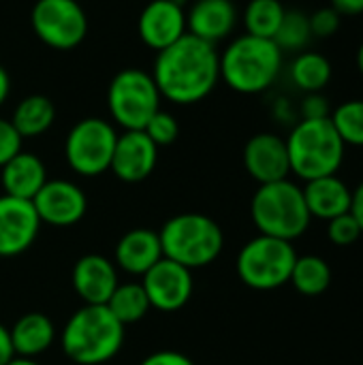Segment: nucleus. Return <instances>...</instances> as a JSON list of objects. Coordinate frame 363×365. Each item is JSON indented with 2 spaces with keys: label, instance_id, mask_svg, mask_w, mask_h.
Instances as JSON below:
<instances>
[{
  "label": "nucleus",
  "instance_id": "nucleus-1",
  "mask_svg": "<svg viewBox=\"0 0 363 365\" xmlns=\"http://www.w3.org/2000/svg\"><path fill=\"white\" fill-rule=\"evenodd\" d=\"M150 75L163 98L193 105L210 96L220 81V53L212 43L186 32L173 45L156 51Z\"/></svg>",
  "mask_w": 363,
  "mask_h": 365
},
{
  "label": "nucleus",
  "instance_id": "nucleus-2",
  "mask_svg": "<svg viewBox=\"0 0 363 365\" xmlns=\"http://www.w3.org/2000/svg\"><path fill=\"white\" fill-rule=\"evenodd\" d=\"M124 344V325L107 306H83L60 334L62 353L77 365H101L111 361Z\"/></svg>",
  "mask_w": 363,
  "mask_h": 365
},
{
  "label": "nucleus",
  "instance_id": "nucleus-3",
  "mask_svg": "<svg viewBox=\"0 0 363 365\" xmlns=\"http://www.w3.org/2000/svg\"><path fill=\"white\" fill-rule=\"evenodd\" d=\"M282 71V49L272 38L242 34L220 53V79L240 94L270 90Z\"/></svg>",
  "mask_w": 363,
  "mask_h": 365
},
{
  "label": "nucleus",
  "instance_id": "nucleus-4",
  "mask_svg": "<svg viewBox=\"0 0 363 365\" xmlns=\"http://www.w3.org/2000/svg\"><path fill=\"white\" fill-rule=\"evenodd\" d=\"M291 173L304 182L336 175L344 160V141L329 118L302 120L285 139Z\"/></svg>",
  "mask_w": 363,
  "mask_h": 365
},
{
  "label": "nucleus",
  "instance_id": "nucleus-5",
  "mask_svg": "<svg viewBox=\"0 0 363 365\" xmlns=\"http://www.w3.org/2000/svg\"><path fill=\"white\" fill-rule=\"evenodd\" d=\"M250 216L261 235L293 242L306 233L312 216L304 190L287 180L261 184L250 201Z\"/></svg>",
  "mask_w": 363,
  "mask_h": 365
},
{
  "label": "nucleus",
  "instance_id": "nucleus-6",
  "mask_svg": "<svg viewBox=\"0 0 363 365\" xmlns=\"http://www.w3.org/2000/svg\"><path fill=\"white\" fill-rule=\"evenodd\" d=\"M163 257L171 259L186 269H199L214 263L223 248V229L205 214L186 212L169 218L158 231Z\"/></svg>",
  "mask_w": 363,
  "mask_h": 365
},
{
  "label": "nucleus",
  "instance_id": "nucleus-7",
  "mask_svg": "<svg viewBox=\"0 0 363 365\" xmlns=\"http://www.w3.org/2000/svg\"><path fill=\"white\" fill-rule=\"evenodd\" d=\"M297 252L293 242L270 235H257L237 255V276L255 291H274L291 280Z\"/></svg>",
  "mask_w": 363,
  "mask_h": 365
},
{
  "label": "nucleus",
  "instance_id": "nucleus-8",
  "mask_svg": "<svg viewBox=\"0 0 363 365\" xmlns=\"http://www.w3.org/2000/svg\"><path fill=\"white\" fill-rule=\"evenodd\" d=\"M160 92L150 73L141 68L120 71L107 90V107L124 130H143L150 118L160 109Z\"/></svg>",
  "mask_w": 363,
  "mask_h": 365
},
{
  "label": "nucleus",
  "instance_id": "nucleus-9",
  "mask_svg": "<svg viewBox=\"0 0 363 365\" xmlns=\"http://www.w3.org/2000/svg\"><path fill=\"white\" fill-rule=\"evenodd\" d=\"M118 133L111 122L103 118H83L66 135L64 156L68 167L83 175L94 178L109 171Z\"/></svg>",
  "mask_w": 363,
  "mask_h": 365
},
{
  "label": "nucleus",
  "instance_id": "nucleus-10",
  "mask_svg": "<svg viewBox=\"0 0 363 365\" xmlns=\"http://www.w3.org/2000/svg\"><path fill=\"white\" fill-rule=\"evenodd\" d=\"M30 26L41 43L68 51L86 38L88 15L77 0H36L30 11Z\"/></svg>",
  "mask_w": 363,
  "mask_h": 365
},
{
  "label": "nucleus",
  "instance_id": "nucleus-11",
  "mask_svg": "<svg viewBox=\"0 0 363 365\" xmlns=\"http://www.w3.org/2000/svg\"><path fill=\"white\" fill-rule=\"evenodd\" d=\"M141 287L152 308L160 312H175L190 302L195 282L190 269L163 257L152 269L143 274Z\"/></svg>",
  "mask_w": 363,
  "mask_h": 365
},
{
  "label": "nucleus",
  "instance_id": "nucleus-12",
  "mask_svg": "<svg viewBox=\"0 0 363 365\" xmlns=\"http://www.w3.org/2000/svg\"><path fill=\"white\" fill-rule=\"evenodd\" d=\"M41 218L32 201L0 197V257H17L26 252L39 237Z\"/></svg>",
  "mask_w": 363,
  "mask_h": 365
},
{
  "label": "nucleus",
  "instance_id": "nucleus-13",
  "mask_svg": "<svg viewBox=\"0 0 363 365\" xmlns=\"http://www.w3.org/2000/svg\"><path fill=\"white\" fill-rule=\"evenodd\" d=\"M41 222L51 227H73L88 210L83 190L68 180H47L32 199Z\"/></svg>",
  "mask_w": 363,
  "mask_h": 365
},
{
  "label": "nucleus",
  "instance_id": "nucleus-14",
  "mask_svg": "<svg viewBox=\"0 0 363 365\" xmlns=\"http://www.w3.org/2000/svg\"><path fill=\"white\" fill-rule=\"evenodd\" d=\"M137 30L141 41L150 49L160 51L188 32L186 11L178 0H152L143 6L137 21Z\"/></svg>",
  "mask_w": 363,
  "mask_h": 365
},
{
  "label": "nucleus",
  "instance_id": "nucleus-15",
  "mask_svg": "<svg viewBox=\"0 0 363 365\" xmlns=\"http://www.w3.org/2000/svg\"><path fill=\"white\" fill-rule=\"evenodd\" d=\"M156 160L158 148L143 130H124L118 135L109 171L126 184H137L154 171Z\"/></svg>",
  "mask_w": 363,
  "mask_h": 365
},
{
  "label": "nucleus",
  "instance_id": "nucleus-16",
  "mask_svg": "<svg viewBox=\"0 0 363 365\" xmlns=\"http://www.w3.org/2000/svg\"><path fill=\"white\" fill-rule=\"evenodd\" d=\"M244 167L259 186L287 180L291 173L287 141L274 133L255 135L244 148Z\"/></svg>",
  "mask_w": 363,
  "mask_h": 365
},
{
  "label": "nucleus",
  "instance_id": "nucleus-17",
  "mask_svg": "<svg viewBox=\"0 0 363 365\" xmlns=\"http://www.w3.org/2000/svg\"><path fill=\"white\" fill-rule=\"evenodd\" d=\"M71 282L83 306H105L116 287L120 284L118 267L107 257L86 255L75 263Z\"/></svg>",
  "mask_w": 363,
  "mask_h": 365
},
{
  "label": "nucleus",
  "instance_id": "nucleus-18",
  "mask_svg": "<svg viewBox=\"0 0 363 365\" xmlns=\"http://www.w3.org/2000/svg\"><path fill=\"white\" fill-rule=\"evenodd\" d=\"M237 24V9L231 0H197L186 13L188 34L216 43L227 38Z\"/></svg>",
  "mask_w": 363,
  "mask_h": 365
},
{
  "label": "nucleus",
  "instance_id": "nucleus-19",
  "mask_svg": "<svg viewBox=\"0 0 363 365\" xmlns=\"http://www.w3.org/2000/svg\"><path fill=\"white\" fill-rule=\"evenodd\" d=\"M160 259V237L152 229H131L116 244V267L131 276H143Z\"/></svg>",
  "mask_w": 363,
  "mask_h": 365
},
{
  "label": "nucleus",
  "instance_id": "nucleus-20",
  "mask_svg": "<svg viewBox=\"0 0 363 365\" xmlns=\"http://www.w3.org/2000/svg\"><path fill=\"white\" fill-rule=\"evenodd\" d=\"M304 199L308 205V212L312 218L319 220H332L342 214L351 212V201H353V190L342 182L338 175H325L306 182Z\"/></svg>",
  "mask_w": 363,
  "mask_h": 365
},
{
  "label": "nucleus",
  "instance_id": "nucleus-21",
  "mask_svg": "<svg viewBox=\"0 0 363 365\" xmlns=\"http://www.w3.org/2000/svg\"><path fill=\"white\" fill-rule=\"evenodd\" d=\"M0 182L4 195L32 201L36 192L43 188V184L47 182V171L36 154L21 150L6 165L0 167Z\"/></svg>",
  "mask_w": 363,
  "mask_h": 365
},
{
  "label": "nucleus",
  "instance_id": "nucleus-22",
  "mask_svg": "<svg viewBox=\"0 0 363 365\" xmlns=\"http://www.w3.org/2000/svg\"><path fill=\"white\" fill-rule=\"evenodd\" d=\"M11 344L15 357H28L34 359L43 355L56 340V327L53 321L43 312H28L21 319L15 321V325L9 329Z\"/></svg>",
  "mask_w": 363,
  "mask_h": 365
},
{
  "label": "nucleus",
  "instance_id": "nucleus-23",
  "mask_svg": "<svg viewBox=\"0 0 363 365\" xmlns=\"http://www.w3.org/2000/svg\"><path fill=\"white\" fill-rule=\"evenodd\" d=\"M53 120H56L53 103L43 94H30L17 103L11 124L19 133L21 139H32V137H41L43 133H47Z\"/></svg>",
  "mask_w": 363,
  "mask_h": 365
},
{
  "label": "nucleus",
  "instance_id": "nucleus-24",
  "mask_svg": "<svg viewBox=\"0 0 363 365\" xmlns=\"http://www.w3.org/2000/svg\"><path fill=\"white\" fill-rule=\"evenodd\" d=\"M297 293L306 295V297H317L321 293H325L332 284V267L327 265L325 259L317 257V255H306V257H297L293 272H291V280H289Z\"/></svg>",
  "mask_w": 363,
  "mask_h": 365
},
{
  "label": "nucleus",
  "instance_id": "nucleus-25",
  "mask_svg": "<svg viewBox=\"0 0 363 365\" xmlns=\"http://www.w3.org/2000/svg\"><path fill=\"white\" fill-rule=\"evenodd\" d=\"M293 83L306 92H321L332 81V62L319 51H302L291 64Z\"/></svg>",
  "mask_w": 363,
  "mask_h": 365
},
{
  "label": "nucleus",
  "instance_id": "nucleus-26",
  "mask_svg": "<svg viewBox=\"0 0 363 365\" xmlns=\"http://www.w3.org/2000/svg\"><path fill=\"white\" fill-rule=\"evenodd\" d=\"M105 306L124 327L141 321L148 314V310L152 308L150 299H148V295H145V291L141 287V282L118 284Z\"/></svg>",
  "mask_w": 363,
  "mask_h": 365
},
{
  "label": "nucleus",
  "instance_id": "nucleus-27",
  "mask_svg": "<svg viewBox=\"0 0 363 365\" xmlns=\"http://www.w3.org/2000/svg\"><path fill=\"white\" fill-rule=\"evenodd\" d=\"M285 13L287 9L280 0H250L244 9L246 34L274 41Z\"/></svg>",
  "mask_w": 363,
  "mask_h": 365
},
{
  "label": "nucleus",
  "instance_id": "nucleus-28",
  "mask_svg": "<svg viewBox=\"0 0 363 365\" xmlns=\"http://www.w3.org/2000/svg\"><path fill=\"white\" fill-rule=\"evenodd\" d=\"M329 120L344 145L363 148V98H351L340 103L332 111Z\"/></svg>",
  "mask_w": 363,
  "mask_h": 365
},
{
  "label": "nucleus",
  "instance_id": "nucleus-29",
  "mask_svg": "<svg viewBox=\"0 0 363 365\" xmlns=\"http://www.w3.org/2000/svg\"><path fill=\"white\" fill-rule=\"evenodd\" d=\"M312 38L310 19L304 11H287L282 24L274 36V43L282 51H302Z\"/></svg>",
  "mask_w": 363,
  "mask_h": 365
},
{
  "label": "nucleus",
  "instance_id": "nucleus-30",
  "mask_svg": "<svg viewBox=\"0 0 363 365\" xmlns=\"http://www.w3.org/2000/svg\"><path fill=\"white\" fill-rule=\"evenodd\" d=\"M143 133L152 139V143H154L156 148H163V145H171V143L178 139L180 126H178V120H175L171 113L158 109V111L150 118V122L145 124Z\"/></svg>",
  "mask_w": 363,
  "mask_h": 365
},
{
  "label": "nucleus",
  "instance_id": "nucleus-31",
  "mask_svg": "<svg viewBox=\"0 0 363 365\" xmlns=\"http://www.w3.org/2000/svg\"><path fill=\"white\" fill-rule=\"evenodd\" d=\"M327 237L332 244L336 246H351L362 237V229L357 225V220L353 218V214H342L338 218L327 220Z\"/></svg>",
  "mask_w": 363,
  "mask_h": 365
},
{
  "label": "nucleus",
  "instance_id": "nucleus-32",
  "mask_svg": "<svg viewBox=\"0 0 363 365\" xmlns=\"http://www.w3.org/2000/svg\"><path fill=\"white\" fill-rule=\"evenodd\" d=\"M340 13L334 11L332 6H323V9H317L312 15H308L310 19V30H312V36H319V38H329L338 32L340 28Z\"/></svg>",
  "mask_w": 363,
  "mask_h": 365
},
{
  "label": "nucleus",
  "instance_id": "nucleus-33",
  "mask_svg": "<svg viewBox=\"0 0 363 365\" xmlns=\"http://www.w3.org/2000/svg\"><path fill=\"white\" fill-rule=\"evenodd\" d=\"M21 141L24 139L13 128L11 120H2L0 118V167L6 165L17 152H21Z\"/></svg>",
  "mask_w": 363,
  "mask_h": 365
},
{
  "label": "nucleus",
  "instance_id": "nucleus-34",
  "mask_svg": "<svg viewBox=\"0 0 363 365\" xmlns=\"http://www.w3.org/2000/svg\"><path fill=\"white\" fill-rule=\"evenodd\" d=\"M302 113H304L302 120H319V118H329L332 115V109H329L327 98L321 92H312V94H308L304 98Z\"/></svg>",
  "mask_w": 363,
  "mask_h": 365
},
{
  "label": "nucleus",
  "instance_id": "nucleus-35",
  "mask_svg": "<svg viewBox=\"0 0 363 365\" xmlns=\"http://www.w3.org/2000/svg\"><path fill=\"white\" fill-rule=\"evenodd\" d=\"M139 365H195L186 355L178 351H156L148 355Z\"/></svg>",
  "mask_w": 363,
  "mask_h": 365
},
{
  "label": "nucleus",
  "instance_id": "nucleus-36",
  "mask_svg": "<svg viewBox=\"0 0 363 365\" xmlns=\"http://www.w3.org/2000/svg\"><path fill=\"white\" fill-rule=\"evenodd\" d=\"M329 6L340 15H362L363 0H329Z\"/></svg>",
  "mask_w": 363,
  "mask_h": 365
},
{
  "label": "nucleus",
  "instance_id": "nucleus-37",
  "mask_svg": "<svg viewBox=\"0 0 363 365\" xmlns=\"http://www.w3.org/2000/svg\"><path fill=\"white\" fill-rule=\"evenodd\" d=\"M13 357H15V353H13V344H11V334L0 323V365H6Z\"/></svg>",
  "mask_w": 363,
  "mask_h": 365
},
{
  "label": "nucleus",
  "instance_id": "nucleus-38",
  "mask_svg": "<svg viewBox=\"0 0 363 365\" xmlns=\"http://www.w3.org/2000/svg\"><path fill=\"white\" fill-rule=\"evenodd\" d=\"M351 214L357 220L363 235V182L353 190V201H351Z\"/></svg>",
  "mask_w": 363,
  "mask_h": 365
},
{
  "label": "nucleus",
  "instance_id": "nucleus-39",
  "mask_svg": "<svg viewBox=\"0 0 363 365\" xmlns=\"http://www.w3.org/2000/svg\"><path fill=\"white\" fill-rule=\"evenodd\" d=\"M9 92H11V77H9L6 68L0 64V107H2L4 101L9 98Z\"/></svg>",
  "mask_w": 363,
  "mask_h": 365
},
{
  "label": "nucleus",
  "instance_id": "nucleus-40",
  "mask_svg": "<svg viewBox=\"0 0 363 365\" xmlns=\"http://www.w3.org/2000/svg\"><path fill=\"white\" fill-rule=\"evenodd\" d=\"M6 365H39L34 359H28V357H13Z\"/></svg>",
  "mask_w": 363,
  "mask_h": 365
},
{
  "label": "nucleus",
  "instance_id": "nucleus-41",
  "mask_svg": "<svg viewBox=\"0 0 363 365\" xmlns=\"http://www.w3.org/2000/svg\"><path fill=\"white\" fill-rule=\"evenodd\" d=\"M357 68H359V73L363 75V43L359 45V49H357Z\"/></svg>",
  "mask_w": 363,
  "mask_h": 365
}]
</instances>
